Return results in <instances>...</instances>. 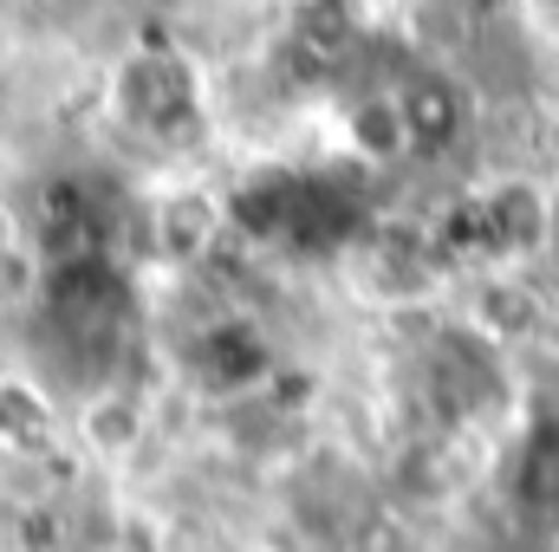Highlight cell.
<instances>
[{"label":"cell","instance_id":"cell-10","mask_svg":"<svg viewBox=\"0 0 559 552\" xmlns=\"http://www.w3.org/2000/svg\"><path fill=\"white\" fill-rule=\"evenodd\" d=\"M26 7H39L46 20H85V13H98L105 0H26Z\"/></svg>","mask_w":559,"mask_h":552},{"label":"cell","instance_id":"cell-5","mask_svg":"<svg viewBox=\"0 0 559 552\" xmlns=\"http://www.w3.org/2000/svg\"><path fill=\"white\" fill-rule=\"evenodd\" d=\"M72 442L92 455V461H131L143 442H150V404H143L131 384H98L79 416H72Z\"/></svg>","mask_w":559,"mask_h":552},{"label":"cell","instance_id":"cell-1","mask_svg":"<svg viewBox=\"0 0 559 552\" xmlns=\"http://www.w3.org/2000/svg\"><path fill=\"white\" fill-rule=\"evenodd\" d=\"M105 105H111V118H118L124 131L163 143V137H176V131L195 124L202 92H195V72H189L182 52L138 46V52L118 59V72H111V98H105Z\"/></svg>","mask_w":559,"mask_h":552},{"label":"cell","instance_id":"cell-4","mask_svg":"<svg viewBox=\"0 0 559 552\" xmlns=\"http://www.w3.org/2000/svg\"><path fill=\"white\" fill-rule=\"evenodd\" d=\"M222 235H228V202L215 189H195V182L189 189H163L143 208V248H150L156 267L189 274V267H202L215 254Z\"/></svg>","mask_w":559,"mask_h":552},{"label":"cell","instance_id":"cell-9","mask_svg":"<svg viewBox=\"0 0 559 552\" xmlns=\"http://www.w3.org/2000/svg\"><path fill=\"white\" fill-rule=\"evenodd\" d=\"M13 261H26V215L0 195V274H7Z\"/></svg>","mask_w":559,"mask_h":552},{"label":"cell","instance_id":"cell-8","mask_svg":"<svg viewBox=\"0 0 559 552\" xmlns=\"http://www.w3.org/2000/svg\"><path fill=\"white\" fill-rule=\"evenodd\" d=\"M365 39V7L358 0H293V46L338 65Z\"/></svg>","mask_w":559,"mask_h":552},{"label":"cell","instance_id":"cell-3","mask_svg":"<svg viewBox=\"0 0 559 552\" xmlns=\"http://www.w3.org/2000/svg\"><path fill=\"white\" fill-rule=\"evenodd\" d=\"M391 92H397L404 131H411V156H449L475 131V92L449 65H404L391 79Z\"/></svg>","mask_w":559,"mask_h":552},{"label":"cell","instance_id":"cell-7","mask_svg":"<svg viewBox=\"0 0 559 552\" xmlns=\"http://www.w3.org/2000/svg\"><path fill=\"white\" fill-rule=\"evenodd\" d=\"M345 149L371 169H391V163H411V131H404V111H397V92L391 85H371L345 105Z\"/></svg>","mask_w":559,"mask_h":552},{"label":"cell","instance_id":"cell-6","mask_svg":"<svg viewBox=\"0 0 559 552\" xmlns=\"http://www.w3.org/2000/svg\"><path fill=\"white\" fill-rule=\"evenodd\" d=\"M66 435H72V422L59 416L52 391H39V384L20 377V371L0 377V448H7V455L33 461V455H52Z\"/></svg>","mask_w":559,"mask_h":552},{"label":"cell","instance_id":"cell-2","mask_svg":"<svg viewBox=\"0 0 559 552\" xmlns=\"http://www.w3.org/2000/svg\"><path fill=\"white\" fill-rule=\"evenodd\" d=\"M468 228H475L481 261H495L501 274H514V267H527L554 241V195L534 176H501V182H488L468 202Z\"/></svg>","mask_w":559,"mask_h":552}]
</instances>
